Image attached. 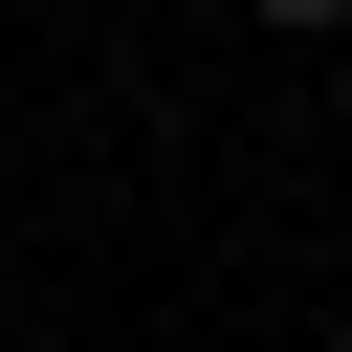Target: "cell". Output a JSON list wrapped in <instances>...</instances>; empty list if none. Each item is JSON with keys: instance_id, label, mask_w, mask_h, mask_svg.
Listing matches in <instances>:
<instances>
[{"instance_id": "obj_1", "label": "cell", "mask_w": 352, "mask_h": 352, "mask_svg": "<svg viewBox=\"0 0 352 352\" xmlns=\"http://www.w3.org/2000/svg\"><path fill=\"white\" fill-rule=\"evenodd\" d=\"M242 22H286V44H330V22H352V0H242Z\"/></svg>"}]
</instances>
